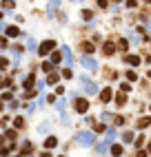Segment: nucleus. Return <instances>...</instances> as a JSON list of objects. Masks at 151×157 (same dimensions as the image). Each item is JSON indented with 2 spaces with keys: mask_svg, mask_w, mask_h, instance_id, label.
I'll list each match as a JSON object with an SVG mask.
<instances>
[{
  "mask_svg": "<svg viewBox=\"0 0 151 157\" xmlns=\"http://www.w3.org/2000/svg\"><path fill=\"white\" fill-rule=\"evenodd\" d=\"M14 124H16L18 128H22V126H25V120H22V117H16V122H14Z\"/></svg>",
  "mask_w": 151,
  "mask_h": 157,
  "instance_id": "22",
  "label": "nucleus"
},
{
  "mask_svg": "<svg viewBox=\"0 0 151 157\" xmlns=\"http://www.w3.org/2000/svg\"><path fill=\"white\" fill-rule=\"evenodd\" d=\"M33 75H31V77H27V80H25V86H27V89H31V86H33Z\"/></svg>",
  "mask_w": 151,
  "mask_h": 157,
  "instance_id": "21",
  "label": "nucleus"
},
{
  "mask_svg": "<svg viewBox=\"0 0 151 157\" xmlns=\"http://www.w3.org/2000/svg\"><path fill=\"white\" fill-rule=\"evenodd\" d=\"M116 102H118V104H125V102H127V95H125V93H118V95H116Z\"/></svg>",
  "mask_w": 151,
  "mask_h": 157,
  "instance_id": "14",
  "label": "nucleus"
},
{
  "mask_svg": "<svg viewBox=\"0 0 151 157\" xmlns=\"http://www.w3.org/2000/svg\"><path fill=\"white\" fill-rule=\"evenodd\" d=\"M27 49H29V51H33V49H36V42L31 40V38H29V42H27Z\"/></svg>",
  "mask_w": 151,
  "mask_h": 157,
  "instance_id": "25",
  "label": "nucleus"
},
{
  "mask_svg": "<svg viewBox=\"0 0 151 157\" xmlns=\"http://www.w3.org/2000/svg\"><path fill=\"white\" fill-rule=\"evenodd\" d=\"M122 139H125V142H131V139H133V133H129V131H127L125 135H122Z\"/></svg>",
  "mask_w": 151,
  "mask_h": 157,
  "instance_id": "23",
  "label": "nucleus"
},
{
  "mask_svg": "<svg viewBox=\"0 0 151 157\" xmlns=\"http://www.w3.org/2000/svg\"><path fill=\"white\" fill-rule=\"evenodd\" d=\"M118 49H120V51H127V42L120 40V42H118Z\"/></svg>",
  "mask_w": 151,
  "mask_h": 157,
  "instance_id": "26",
  "label": "nucleus"
},
{
  "mask_svg": "<svg viewBox=\"0 0 151 157\" xmlns=\"http://www.w3.org/2000/svg\"><path fill=\"white\" fill-rule=\"evenodd\" d=\"M100 100H102V102H109V100H111V89H105V91L100 93Z\"/></svg>",
  "mask_w": 151,
  "mask_h": 157,
  "instance_id": "11",
  "label": "nucleus"
},
{
  "mask_svg": "<svg viewBox=\"0 0 151 157\" xmlns=\"http://www.w3.org/2000/svg\"><path fill=\"white\" fill-rule=\"evenodd\" d=\"M62 60V53H53V56H51V62H60Z\"/></svg>",
  "mask_w": 151,
  "mask_h": 157,
  "instance_id": "24",
  "label": "nucleus"
},
{
  "mask_svg": "<svg viewBox=\"0 0 151 157\" xmlns=\"http://www.w3.org/2000/svg\"><path fill=\"white\" fill-rule=\"evenodd\" d=\"M93 139H96V135H93V133H80V137H78V142H80V144H87V146H89V144H93Z\"/></svg>",
  "mask_w": 151,
  "mask_h": 157,
  "instance_id": "6",
  "label": "nucleus"
},
{
  "mask_svg": "<svg viewBox=\"0 0 151 157\" xmlns=\"http://www.w3.org/2000/svg\"><path fill=\"white\" fill-rule=\"evenodd\" d=\"M14 0H2V7H5V9H14Z\"/></svg>",
  "mask_w": 151,
  "mask_h": 157,
  "instance_id": "15",
  "label": "nucleus"
},
{
  "mask_svg": "<svg viewBox=\"0 0 151 157\" xmlns=\"http://www.w3.org/2000/svg\"><path fill=\"white\" fill-rule=\"evenodd\" d=\"M0 20H2V13H0Z\"/></svg>",
  "mask_w": 151,
  "mask_h": 157,
  "instance_id": "32",
  "label": "nucleus"
},
{
  "mask_svg": "<svg viewBox=\"0 0 151 157\" xmlns=\"http://www.w3.org/2000/svg\"><path fill=\"white\" fill-rule=\"evenodd\" d=\"M5 66H7V60H5V58H0V69H5Z\"/></svg>",
  "mask_w": 151,
  "mask_h": 157,
  "instance_id": "30",
  "label": "nucleus"
},
{
  "mask_svg": "<svg viewBox=\"0 0 151 157\" xmlns=\"http://www.w3.org/2000/svg\"><path fill=\"white\" fill-rule=\"evenodd\" d=\"M147 75H149V77H151V71H149V73H147Z\"/></svg>",
  "mask_w": 151,
  "mask_h": 157,
  "instance_id": "31",
  "label": "nucleus"
},
{
  "mask_svg": "<svg viewBox=\"0 0 151 157\" xmlns=\"http://www.w3.org/2000/svg\"><path fill=\"white\" fill-rule=\"evenodd\" d=\"M73 108L78 113H85V111H89V102H87L85 97H78V100L73 102Z\"/></svg>",
  "mask_w": 151,
  "mask_h": 157,
  "instance_id": "3",
  "label": "nucleus"
},
{
  "mask_svg": "<svg viewBox=\"0 0 151 157\" xmlns=\"http://www.w3.org/2000/svg\"><path fill=\"white\" fill-rule=\"evenodd\" d=\"M151 124V117H140L138 120V128H145V126H149Z\"/></svg>",
  "mask_w": 151,
  "mask_h": 157,
  "instance_id": "8",
  "label": "nucleus"
},
{
  "mask_svg": "<svg viewBox=\"0 0 151 157\" xmlns=\"http://www.w3.org/2000/svg\"><path fill=\"white\" fill-rule=\"evenodd\" d=\"M102 51H105L107 56H113V51H116V44H113V42H105V46H102Z\"/></svg>",
  "mask_w": 151,
  "mask_h": 157,
  "instance_id": "7",
  "label": "nucleus"
},
{
  "mask_svg": "<svg viewBox=\"0 0 151 157\" xmlns=\"http://www.w3.org/2000/svg\"><path fill=\"white\" fill-rule=\"evenodd\" d=\"M53 46H56L53 40H45V42L40 44V56H47L49 51H53Z\"/></svg>",
  "mask_w": 151,
  "mask_h": 157,
  "instance_id": "5",
  "label": "nucleus"
},
{
  "mask_svg": "<svg viewBox=\"0 0 151 157\" xmlns=\"http://www.w3.org/2000/svg\"><path fill=\"white\" fill-rule=\"evenodd\" d=\"M58 5H60V0H51V2H49V11H56Z\"/></svg>",
  "mask_w": 151,
  "mask_h": 157,
  "instance_id": "16",
  "label": "nucleus"
},
{
  "mask_svg": "<svg viewBox=\"0 0 151 157\" xmlns=\"http://www.w3.org/2000/svg\"><path fill=\"white\" fill-rule=\"evenodd\" d=\"M80 64H82V69H87V71H96L98 69V62L93 60V58H82Z\"/></svg>",
  "mask_w": 151,
  "mask_h": 157,
  "instance_id": "2",
  "label": "nucleus"
},
{
  "mask_svg": "<svg viewBox=\"0 0 151 157\" xmlns=\"http://www.w3.org/2000/svg\"><path fill=\"white\" fill-rule=\"evenodd\" d=\"M107 5H109V2H107V0H98V7H102V9H105Z\"/></svg>",
  "mask_w": 151,
  "mask_h": 157,
  "instance_id": "29",
  "label": "nucleus"
},
{
  "mask_svg": "<svg viewBox=\"0 0 151 157\" xmlns=\"http://www.w3.org/2000/svg\"><path fill=\"white\" fill-rule=\"evenodd\" d=\"M71 75H73V73H71V71H69V69H65V71H62V77H67V80H69V77H71Z\"/></svg>",
  "mask_w": 151,
  "mask_h": 157,
  "instance_id": "27",
  "label": "nucleus"
},
{
  "mask_svg": "<svg viewBox=\"0 0 151 157\" xmlns=\"http://www.w3.org/2000/svg\"><path fill=\"white\" fill-rule=\"evenodd\" d=\"M111 153H113L116 157H120L122 155V146H113V148H111Z\"/></svg>",
  "mask_w": 151,
  "mask_h": 157,
  "instance_id": "20",
  "label": "nucleus"
},
{
  "mask_svg": "<svg viewBox=\"0 0 151 157\" xmlns=\"http://www.w3.org/2000/svg\"><path fill=\"white\" fill-rule=\"evenodd\" d=\"M127 77H129V82H136V80H138L136 71H127Z\"/></svg>",
  "mask_w": 151,
  "mask_h": 157,
  "instance_id": "18",
  "label": "nucleus"
},
{
  "mask_svg": "<svg viewBox=\"0 0 151 157\" xmlns=\"http://www.w3.org/2000/svg\"><path fill=\"white\" fill-rule=\"evenodd\" d=\"M113 137H116V131H113V128H107V137H105V142L98 146V153H107L109 151V144L113 142Z\"/></svg>",
  "mask_w": 151,
  "mask_h": 157,
  "instance_id": "1",
  "label": "nucleus"
},
{
  "mask_svg": "<svg viewBox=\"0 0 151 157\" xmlns=\"http://www.w3.org/2000/svg\"><path fill=\"white\" fill-rule=\"evenodd\" d=\"M60 53H62V58L67 60V64H71V51L67 49V46H62V51H60Z\"/></svg>",
  "mask_w": 151,
  "mask_h": 157,
  "instance_id": "10",
  "label": "nucleus"
},
{
  "mask_svg": "<svg viewBox=\"0 0 151 157\" xmlns=\"http://www.w3.org/2000/svg\"><path fill=\"white\" fill-rule=\"evenodd\" d=\"M82 51H87V53H91V51H93V44H91V42H85V44H82Z\"/></svg>",
  "mask_w": 151,
  "mask_h": 157,
  "instance_id": "17",
  "label": "nucleus"
},
{
  "mask_svg": "<svg viewBox=\"0 0 151 157\" xmlns=\"http://www.w3.org/2000/svg\"><path fill=\"white\" fill-rule=\"evenodd\" d=\"M7 36L16 38V36H18V29H16V27H7Z\"/></svg>",
  "mask_w": 151,
  "mask_h": 157,
  "instance_id": "13",
  "label": "nucleus"
},
{
  "mask_svg": "<svg viewBox=\"0 0 151 157\" xmlns=\"http://www.w3.org/2000/svg\"><path fill=\"white\" fill-rule=\"evenodd\" d=\"M56 144H58V139H56V137H47V142H45V148L49 151V148H53Z\"/></svg>",
  "mask_w": 151,
  "mask_h": 157,
  "instance_id": "9",
  "label": "nucleus"
},
{
  "mask_svg": "<svg viewBox=\"0 0 151 157\" xmlns=\"http://www.w3.org/2000/svg\"><path fill=\"white\" fill-rule=\"evenodd\" d=\"M47 82H49V84H56V82H58V75H56V73H49V77H47Z\"/></svg>",
  "mask_w": 151,
  "mask_h": 157,
  "instance_id": "19",
  "label": "nucleus"
},
{
  "mask_svg": "<svg viewBox=\"0 0 151 157\" xmlns=\"http://www.w3.org/2000/svg\"><path fill=\"white\" fill-rule=\"evenodd\" d=\"M127 62H129L131 66H138V64H140V58H138V56H129V58H127Z\"/></svg>",
  "mask_w": 151,
  "mask_h": 157,
  "instance_id": "12",
  "label": "nucleus"
},
{
  "mask_svg": "<svg viewBox=\"0 0 151 157\" xmlns=\"http://www.w3.org/2000/svg\"><path fill=\"white\" fill-rule=\"evenodd\" d=\"M127 7H131V9H133V7H138V2H136V0H127Z\"/></svg>",
  "mask_w": 151,
  "mask_h": 157,
  "instance_id": "28",
  "label": "nucleus"
},
{
  "mask_svg": "<svg viewBox=\"0 0 151 157\" xmlns=\"http://www.w3.org/2000/svg\"><path fill=\"white\" fill-rule=\"evenodd\" d=\"M80 82H82V89H85V91L89 93V95H93V93H98V86L93 84V82H91V80H85V77H82Z\"/></svg>",
  "mask_w": 151,
  "mask_h": 157,
  "instance_id": "4",
  "label": "nucleus"
}]
</instances>
